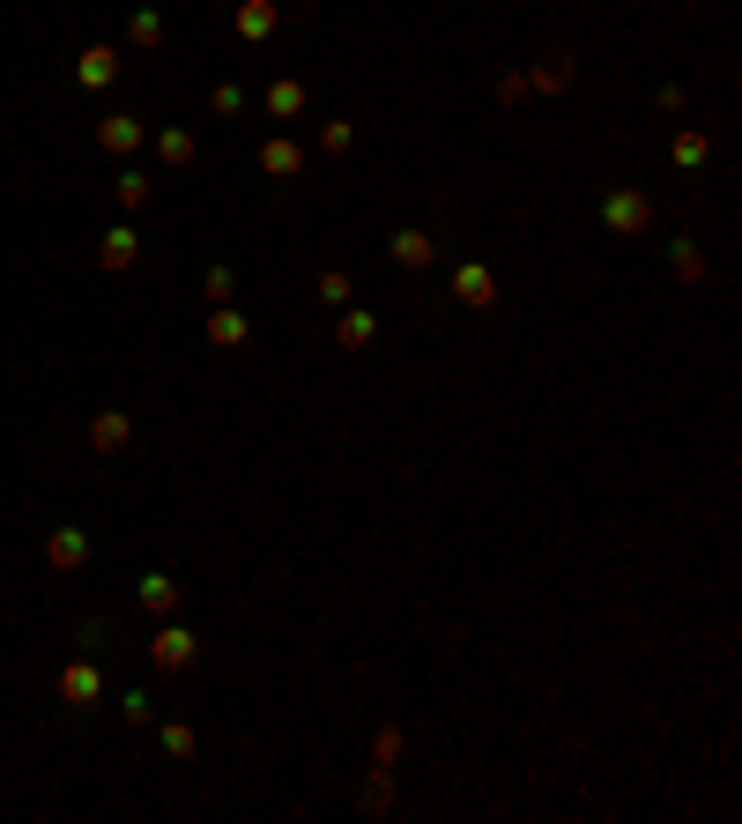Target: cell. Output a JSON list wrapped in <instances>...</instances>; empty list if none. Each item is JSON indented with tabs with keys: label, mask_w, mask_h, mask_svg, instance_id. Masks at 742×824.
Here are the masks:
<instances>
[{
	"label": "cell",
	"mask_w": 742,
	"mask_h": 824,
	"mask_svg": "<svg viewBox=\"0 0 742 824\" xmlns=\"http://www.w3.org/2000/svg\"><path fill=\"white\" fill-rule=\"evenodd\" d=\"M260 171H268V179H297V171H305V149H297L289 134H268V142H260Z\"/></svg>",
	"instance_id": "10"
},
{
	"label": "cell",
	"mask_w": 742,
	"mask_h": 824,
	"mask_svg": "<svg viewBox=\"0 0 742 824\" xmlns=\"http://www.w3.org/2000/svg\"><path fill=\"white\" fill-rule=\"evenodd\" d=\"M149 142H157V157H164L171 171H186V164H194V157H201V142H194V134H186V126H157V134H149Z\"/></svg>",
	"instance_id": "17"
},
{
	"label": "cell",
	"mask_w": 742,
	"mask_h": 824,
	"mask_svg": "<svg viewBox=\"0 0 742 824\" xmlns=\"http://www.w3.org/2000/svg\"><path fill=\"white\" fill-rule=\"evenodd\" d=\"M164 750H171V758H194L201 742H194V728H186V721H164Z\"/></svg>",
	"instance_id": "26"
},
{
	"label": "cell",
	"mask_w": 742,
	"mask_h": 824,
	"mask_svg": "<svg viewBox=\"0 0 742 824\" xmlns=\"http://www.w3.org/2000/svg\"><path fill=\"white\" fill-rule=\"evenodd\" d=\"M572 75H579V60H572V52H549L535 75H528V89H542V97H565V89H572Z\"/></svg>",
	"instance_id": "12"
},
{
	"label": "cell",
	"mask_w": 742,
	"mask_h": 824,
	"mask_svg": "<svg viewBox=\"0 0 742 824\" xmlns=\"http://www.w3.org/2000/svg\"><path fill=\"white\" fill-rule=\"evenodd\" d=\"M394 758H401V728H379L371 736V765H394Z\"/></svg>",
	"instance_id": "27"
},
{
	"label": "cell",
	"mask_w": 742,
	"mask_h": 824,
	"mask_svg": "<svg viewBox=\"0 0 742 824\" xmlns=\"http://www.w3.org/2000/svg\"><path fill=\"white\" fill-rule=\"evenodd\" d=\"M320 305H334V312H342V305H349V297H357V283H349V275H342V268H320Z\"/></svg>",
	"instance_id": "21"
},
{
	"label": "cell",
	"mask_w": 742,
	"mask_h": 824,
	"mask_svg": "<svg viewBox=\"0 0 742 824\" xmlns=\"http://www.w3.org/2000/svg\"><path fill=\"white\" fill-rule=\"evenodd\" d=\"M349 142H357V126H349V120H327V126H320V149H334V157H342Z\"/></svg>",
	"instance_id": "28"
},
{
	"label": "cell",
	"mask_w": 742,
	"mask_h": 824,
	"mask_svg": "<svg viewBox=\"0 0 742 824\" xmlns=\"http://www.w3.org/2000/svg\"><path fill=\"white\" fill-rule=\"evenodd\" d=\"M194 654H201V647H194V631H178V624H157V639H149V661H157V668H164V676H178V668H194Z\"/></svg>",
	"instance_id": "2"
},
{
	"label": "cell",
	"mask_w": 742,
	"mask_h": 824,
	"mask_svg": "<svg viewBox=\"0 0 742 824\" xmlns=\"http://www.w3.org/2000/svg\"><path fill=\"white\" fill-rule=\"evenodd\" d=\"M97 142H104V149H112V157H134V149H141V142H149V126L141 120H97Z\"/></svg>",
	"instance_id": "14"
},
{
	"label": "cell",
	"mask_w": 742,
	"mask_h": 824,
	"mask_svg": "<svg viewBox=\"0 0 742 824\" xmlns=\"http://www.w3.org/2000/svg\"><path fill=\"white\" fill-rule=\"evenodd\" d=\"M126 439H134V416H120V409L89 416V446H97V454H120Z\"/></svg>",
	"instance_id": "16"
},
{
	"label": "cell",
	"mask_w": 742,
	"mask_h": 824,
	"mask_svg": "<svg viewBox=\"0 0 742 824\" xmlns=\"http://www.w3.org/2000/svg\"><path fill=\"white\" fill-rule=\"evenodd\" d=\"M386 802H394V765H371V780H364V810L379 817Z\"/></svg>",
	"instance_id": "22"
},
{
	"label": "cell",
	"mask_w": 742,
	"mask_h": 824,
	"mask_svg": "<svg viewBox=\"0 0 742 824\" xmlns=\"http://www.w3.org/2000/svg\"><path fill=\"white\" fill-rule=\"evenodd\" d=\"M201 290L215 297V305H231V290H238V275H231V268H208V275H201Z\"/></svg>",
	"instance_id": "29"
},
{
	"label": "cell",
	"mask_w": 742,
	"mask_h": 824,
	"mask_svg": "<svg viewBox=\"0 0 742 824\" xmlns=\"http://www.w3.org/2000/svg\"><path fill=\"white\" fill-rule=\"evenodd\" d=\"M334 342H342V349H371V342H379V320L357 312V305H342V312H334Z\"/></svg>",
	"instance_id": "13"
},
{
	"label": "cell",
	"mask_w": 742,
	"mask_h": 824,
	"mask_svg": "<svg viewBox=\"0 0 742 824\" xmlns=\"http://www.w3.org/2000/svg\"><path fill=\"white\" fill-rule=\"evenodd\" d=\"M602 223H609V231H617V238H639V231H646V223H654V201H646V194H639V186H617V194H609V201H602Z\"/></svg>",
	"instance_id": "1"
},
{
	"label": "cell",
	"mask_w": 742,
	"mask_h": 824,
	"mask_svg": "<svg viewBox=\"0 0 742 824\" xmlns=\"http://www.w3.org/2000/svg\"><path fill=\"white\" fill-rule=\"evenodd\" d=\"M149 194H157V186H149V171H120V208H141Z\"/></svg>",
	"instance_id": "24"
},
{
	"label": "cell",
	"mask_w": 742,
	"mask_h": 824,
	"mask_svg": "<svg viewBox=\"0 0 742 824\" xmlns=\"http://www.w3.org/2000/svg\"><path fill=\"white\" fill-rule=\"evenodd\" d=\"M668 268H676V283H698V275H705V253L691 246V238H676V246H668Z\"/></svg>",
	"instance_id": "19"
},
{
	"label": "cell",
	"mask_w": 742,
	"mask_h": 824,
	"mask_svg": "<svg viewBox=\"0 0 742 824\" xmlns=\"http://www.w3.org/2000/svg\"><path fill=\"white\" fill-rule=\"evenodd\" d=\"M238 104H246V89H238V83H215V89H208V112H215V120H231Z\"/></svg>",
	"instance_id": "25"
},
{
	"label": "cell",
	"mask_w": 742,
	"mask_h": 824,
	"mask_svg": "<svg viewBox=\"0 0 742 824\" xmlns=\"http://www.w3.org/2000/svg\"><path fill=\"white\" fill-rule=\"evenodd\" d=\"M126 38L141 45V52H157V45H164V15H157V8H134V23H126Z\"/></svg>",
	"instance_id": "18"
},
{
	"label": "cell",
	"mask_w": 742,
	"mask_h": 824,
	"mask_svg": "<svg viewBox=\"0 0 742 824\" xmlns=\"http://www.w3.org/2000/svg\"><path fill=\"white\" fill-rule=\"evenodd\" d=\"M75 83L83 89H112L120 83V52H112V45H83V52H75Z\"/></svg>",
	"instance_id": "5"
},
{
	"label": "cell",
	"mask_w": 742,
	"mask_h": 824,
	"mask_svg": "<svg viewBox=\"0 0 742 824\" xmlns=\"http://www.w3.org/2000/svg\"><path fill=\"white\" fill-rule=\"evenodd\" d=\"M104 699V668L97 661H67L60 668V705H97Z\"/></svg>",
	"instance_id": "3"
},
{
	"label": "cell",
	"mask_w": 742,
	"mask_h": 824,
	"mask_svg": "<svg viewBox=\"0 0 742 824\" xmlns=\"http://www.w3.org/2000/svg\"><path fill=\"white\" fill-rule=\"evenodd\" d=\"M454 297L468 305V312H483V305H497V275L483 268V260H460L454 268Z\"/></svg>",
	"instance_id": "4"
},
{
	"label": "cell",
	"mask_w": 742,
	"mask_h": 824,
	"mask_svg": "<svg viewBox=\"0 0 742 824\" xmlns=\"http://www.w3.org/2000/svg\"><path fill=\"white\" fill-rule=\"evenodd\" d=\"M134 602H141V610H149V617L164 624L171 610H178V602H186V594H178V579H171V573H141V587H134Z\"/></svg>",
	"instance_id": "8"
},
{
	"label": "cell",
	"mask_w": 742,
	"mask_h": 824,
	"mask_svg": "<svg viewBox=\"0 0 742 824\" xmlns=\"http://www.w3.org/2000/svg\"><path fill=\"white\" fill-rule=\"evenodd\" d=\"M208 342H215V349H246L252 320L238 312V305H215V312H208Z\"/></svg>",
	"instance_id": "9"
},
{
	"label": "cell",
	"mask_w": 742,
	"mask_h": 824,
	"mask_svg": "<svg viewBox=\"0 0 742 824\" xmlns=\"http://www.w3.org/2000/svg\"><path fill=\"white\" fill-rule=\"evenodd\" d=\"M275 8H305V0H275Z\"/></svg>",
	"instance_id": "30"
},
{
	"label": "cell",
	"mask_w": 742,
	"mask_h": 824,
	"mask_svg": "<svg viewBox=\"0 0 742 824\" xmlns=\"http://www.w3.org/2000/svg\"><path fill=\"white\" fill-rule=\"evenodd\" d=\"M134 260H141V238H134V231H104V246H97V268H104V275H126V268H134Z\"/></svg>",
	"instance_id": "11"
},
{
	"label": "cell",
	"mask_w": 742,
	"mask_h": 824,
	"mask_svg": "<svg viewBox=\"0 0 742 824\" xmlns=\"http://www.w3.org/2000/svg\"><path fill=\"white\" fill-rule=\"evenodd\" d=\"M231 23H238V38H246V45H260V38H275L283 8H275V0H238V8H231Z\"/></svg>",
	"instance_id": "7"
},
{
	"label": "cell",
	"mask_w": 742,
	"mask_h": 824,
	"mask_svg": "<svg viewBox=\"0 0 742 824\" xmlns=\"http://www.w3.org/2000/svg\"><path fill=\"white\" fill-rule=\"evenodd\" d=\"M386 253H394V268H431V260H438L431 231H394V238H386Z\"/></svg>",
	"instance_id": "15"
},
{
	"label": "cell",
	"mask_w": 742,
	"mask_h": 824,
	"mask_svg": "<svg viewBox=\"0 0 742 824\" xmlns=\"http://www.w3.org/2000/svg\"><path fill=\"white\" fill-rule=\"evenodd\" d=\"M268 112L275 120H297L305 112V83H268Z\"/></svg>",
	"instance_id": "20"
},
{
	"label": "cell",
	"mask_w": 742,
	"mask_h": 824,
	"mask_svg": "<svg viewBox=\"0 0 742 824\" xmlns=\"http://www.w3.org/2000/svg\"><path fill=\"white\" fill-rule=\"evenodd\" d=\"M45 565H52V573H83L89 565V536L83 528H52V536H45Z\"/></svg>",
	"instance_id": "6"
},
{
	"label": "cell",
	"mask_w": 742,
	"mask_h": 824,
	"mask_svg": "<svg viewBox=\"0 0 742 824\" xmlns=\"http://www.w3.org/2000/svg\"><path fill=\"white\" fill-rule=\"evenodd\" d=\"M668 157H676V164H683V171H698V164H705V134H698V126H683Z\"/></svg>",
	"instance_id": "23"
}]
</instances>
